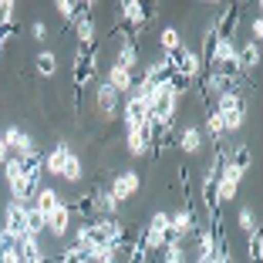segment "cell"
<instances>
[{
    "instance_id": "6da1fadb",
    "label": "cell",
    "mask_w": 263,
    "mask_h": 263,
    "mask_svg": "<svg viewBox=\"0 0 263 263\" xmlns=\"http://www.w3.org/2000/svg\"><path fill=\"white\" fill-rule=\"evenodd\" d=\"M125 145H128V155H132V159H145V155H152V148H155L152 122H148V125H139V128H125Z\"/></svg>"
},
{
    "instance_id": "7a4b0ae2",
    "label": "cell",
    "mask_w": 263,
    "mask_h": 263,
    "mask_svg": "<svg viewBox=\"0 0 263 263\" xmlns=\"http://www.w3.org/2000/svg\"><path fill=\"white\" fill-rule=\"evenodd\" d=\"M95 51L91 47H78L74 54V98H78V108H81V91H85V85L95 78Z\"/></svg>"
},
{
    "instance_id": "3957f363",
    "label": "cell",
    "mask_w": 263,
    "mask_h": 263,
    "mask_svg": "<svg viewBox=\"0 0 263 263\" xmlns=\"http://www.w3.org/2000/svg\"><path fill=\"white\" fill-rule=\"evenodd\" d=\"M122 118H125V128H139V125H148L152 115H148V98L142 95H125L122 98Z\"/></svg>"
},
{
    "instance_id": "277c9868",
    "label": "cell",
    "mask_w": 263,
    "mask_h": 263,
    "mask_svg": "<svg viewBox=\"0 0 263 263\" xmlns=\"http://www.w3.org/2000/svg\"><path fill=\"white\" fill-rule=\"evenodd\" d=\"M172 68H176V78H182V81H189V85H193L196 78L202 74L199 51H193V47H179L176 54H172Z\"/></svg>"
},
{
    "instance_id": "5b68a950",
    "label": "cell",
    "mask_w": 263,
    "mask_h": 263,
    "mask_svg": "<svg viewBox=\"0 0 263 263\" xmlns=\"http://www.w3.org/2000/svg\"><path fill=\"white\" fill-rule=\"evenodd\" d=\"M4 142H7L10 155H17V159L41 152V148H37V142H34V135H31V132H24L21 125H7V128H4Z\"/></svg>"
},
{
    "instance_id": "8992f818",
    "label": "cell",
    "mask_w": 263,
    "mask_h": 263,
    "mask_svg": "<svg viewBox=\"0 0 263 263\" xmlns=\"http://www.w3.org/2000/svg\"><path fill=\"white\" fill-rule=\"evenodd\" d=\"M142 189V179H139V172L135 169H122L115 179H111V186H108V193H111V199L122 206V202H128L132 196Z\"/></svg>"
},
{
    "instance_id": "52a82bcc",
    "label": "cell",
    "mask_w": 263,
    "mask_h": 263,
    "mask_svg": "<svg viewBox=\"0 0 263 263\" xmlns=\"http://www.w3.org/2000/svg\"><path fill=\"white\" fill-rule=\"evenodd\" d=\"M118 105H122V95H118L108 81H101L98 91H95V108H98V115L105 118V122H111V118H118Z\"/></svg>"
},
{
    "instance_id": "ba28073f",
    "label": "cell",
    "mask_w": 263,
    "mask_h": 263,
    "mask_svg": "<svg viewBox=\"0 0 263 263\" xmlns=\"http://www.w3.org/2000/svg\"><path fill=\"white\" fill-rule=\"evenodd\" d=\"M4 233H10L14 240L27 236V206L7 202V209H4Z\"/></svg>"
},
{
    "instance_id": "9c48e42d",
    "label": "cell",
    "mask_w": 263,
    "mask_h": 263,
    "mask_svg": "<svg viewBox=\"0 0 263 263\" xmlns=\"http://www.w3.org/2000/svg\"><path fill=\"white\" fill-rule=\"evenodd\" d=\"M118 17L132 24V34H128V37H135V34H139L142 27L148 24V14H145V7H142L139 0H125L122 7H118Z\"/></svg>"
},
{
    "instance_id": "30bf717a",
    "label": "cell",
    "mask_w": 263,
    "mask_h": 263,
    "mask_svg": "<svg viewBox=\"0 0 263 263\" xmlns=\"http://www.w3.org/2000/svg\"><path fill=\"white\" fill-rule=\"evenodd\" d=\"M47 233H51L54 240H64V236L71 233V206L68 202H61V206L47 216Z\"/></svg>"
},
{
    "instance_id": "8fae6325",
    "label": "cell",
    "mask_w": 263,
    "mask_h": 263,
    "mask_svg": "<svg viewBox=\"0 0 263 263\" xmlns=\"http://www.w3.org/2000/svg\"><path fill=\"white\" fill-rule=\"evenodd\" d=\"M236 68H240L243 74H253V71L260 68V44H253V41L236 44Z\"/></svg>"
},
{
    "instance_id": "7c38bea8",
    "label": "cell",
    "mask_w": 263,
    "mask_h": 263,
    "mask_svg": "<svg viewBox=\"0 0 263 263\" xmlns=\"http://www.w3.org/2000/svg\"><path fill=\"white\" fill-rule=\"evenodd\" d=\"M10 186V202H21V206H31V199L37 196V182H31V179H14V182H7Z\"/></svg>"
},
{
    "instance_id": "4fadbf2b",
    "label": "cell",
    "mask_w": 263,
    "mask_h": 263,
    "mask_svg": "<svg viewBox=\"0 0 263 263\" xmlns=\"http://www.w3.org/2000/svg\"><path fill=\"white\" fill-rule=\"evenodd\" d=\"M68 159H71V145L68 142H58L51 152H47V159H44V169L51 172V176H61L64 172V165H68Z\"/></svg>"
},
{
    "instance_id": "5bb4252c",
    "label": "cell",
    "mask_w": 263,
    "mask_h": 263,
    "mask_svg": "<svg viewBox=\"0 0 263 263\" xmlns=\"http://www.w3.org/2000/svg\"><path fill=\"white\" fill-rule=\"evenodd\" d=\"M34 199H37V202H34V209H37L44 219H47V216H51V213H54V209L64 202V199H61V193H58V189H51V186H41Z\"/></svg>"
},
{
    "instance_id": "9a60e30c",
    "label": "cell",
    "mask_w": 263,
    "mask_h": 263,
    "mask_svg": "<svg viewBox=\"0 0 263 263\" xmlns=\"http://www.w3.org/2000/svg\"><path fill=\"white\" fill-rule=\"evenodd\" d=\"M216 111L219 118H226V115H233V111H247V101H243V95L240 91H223L216 98Z\"/></svg>"
},
{
    "instance_id": "2e32d148",
    "label": "cell",
    "mask_w": 263,
    "mask_h": 263,
    "mask_svg": "<svg viewBox=\"0 0 263 263\" xmlns=\"http://www.w3.org/2000/svg\"><path fill=\"white\" fill-rule=\"evenodd\" d=\"M111 88H115L118 95H132V88H135V74L132 71H125V68H118V64H111V71H108V78H105Z\"/></svg>"
},
{
    "instance_id": "e0dca14e",
    "label": "cell",
    "mask_w": 263,
    "mask_h": 263,
    "mask_svg": "<svg viewBox=\"0 0 263 263\" xmlns=\"http://www.w3.org/2000/svg\"><path fill=\"white\" fill-rule=\"evenodd\" d=\"M115 64L135 74V68H139V44H135V37H128V41H122V44H118V58H115Z\"/></svg>"
},
{
    "instance_id": "ac0fdd59",
    "label": "cell",
    "mask_w": 263,
    "mask_h": 263,
    "mask_svg": "<svg viewBox=\"0 0 263 263\" xmlns=\"http://www.w3.org/2000/svg\"><path fill=\"white\" fill-rule=\"evenodd\" d=\"M74 27H78V44L81 47H91L95 41H98V24H95V17H78L74 21Z\"/></svg>"
},
{
    "instance_id": "d6986e66",
    "label": "cell",
    "mask_w": 263,
    "mask_h": 263,
    "mask_svg": "<svg viewBox=\"0 0 263 263\" xmlns=\"http://www.w3.org/2000/svg\"><path fill=\"white\" fill-rule=\"evenodd\" d=\"M159 253H162V263H189L186 240H165V247Z\"/></svg>"
},
{
    "instance_id": "ffe728a7",
    "label": "cell",
    "mask_w": 263,
    "mask_h": 263,
    "mask_svg": "<svg viewBox=\"0 0 263 263\" xmlns=\"http://www.w3.org/2000/svg\"><path fill=\"white\" fill-rule=\"evenodd\" d=\"M179 148H182L186 155H196L202 148V132L196 128V125H186V128H182V135H179Z\"/></svg>"
},
{
    "instance_id": "44dd1931",
    "label": "cell",
    "mask_w": 263,
    "mask_h": 263,
    "mask_svg": "<svg viewBox=\"0 0 263 263\" xmlns=\"http://www.w3.org/2000/svg\"><path fill=\"white\" fill-rule=\"evenodd\" d=\"M21 165H24V179H31V182H37V186H41V176H44V155H41V152L24 155Z\"/></svg>"
},
{
    "instance_id": "7402d4cb",
    "label": "cell",
    "mask_w": 263,
    "mask_h": 263,
    "mask_svg": "<svg viewBox=\"0 0 263 263\" xmlns=\"http://www.w3.org/2000/svg\"><path fill=\"white\" fill-rule=\"evenodd\" d=\"M34 71H37V78H54L58 74V54L54 51H41L34 58Z\"/></svg>"
},
{
    "instance_id": "603a6c76",
    "label": "cell",
    "mask_w": 263,
    "mask_h": 263,
    "mask_svg": "<svg viewBox=\"0 0 263 263\" xmlns=\"http://www.w3.org/2000/svg\"><path fill=\"white\" fill-rule=\"evenodd\" d=\"M91 209H95V213H101V216H115V213H118V202L111 199L108 189H98V193L91 196Z\"/></svg>"
},
{
    "instance_id": "cb8c5ba5",
    "label": "cell",
    "mask_w": 263,
    "mask_h": 263,
    "mask_svg": "<svg viewBox=\"0 0 263 263\" xmlns=\"http://www.w3.org/2000/svg\"><path fill=\"white\" fill-rule=\"evenodd\" d=\"M159 47H162V54H176L179 47H182V31H179V27H162Z\"/></svg>"
},
{
    "instance_id": "d4e9b609",
    "label": "cell",
    "mask_w": 263,
    "mask_h": 263,
    "mask_svg": "<svg viewBox=\"0 0 263 263\" xmlns=\"http://www.w3.org/2000/svg\"><path fill=\"white\" fill-rule=\"evenodd\" d=\"M226 162H230L233 169L247 172V169H250V162H253V148H250V142H240V145H236V152L226 155Z\"/></svg>"
},
{
    "instance_id": "484cf974",
    "label": "cell",
    "mask_w": 263,
    "mask_h": 263,
    "mask_svg": "<svg viewBox=\"0 0 263 263\" xmlns=\"http://www.w3.org/2000/svg\"><path fill=\"white\" fill-rule=\"evenodd\" d=\"M47 233V219L41 216L34 206H27V236H34V240H41Z\"/></svg>"
},
{
    "instance_id": "4316f807",
    "label": "cell",
    "mask_w": 263,
    "mask_h": 263,
    "mask_svg": "<svg viewBox=\"0 0 263 263\" xmlns=\"http://www.w3.org/2000/svg\"><path fill=\"white\" fill-rule=\"evenodd\" d=\"M61 179H64V182H81V179H85V165H81V159H78L74 152H71V159H68V165H64Z\"/></svg>"
},
{
    "instance_id": "83f0119b",
    "label": "cell",
    "mask_w": 263,
    "mask_h": 263,
    "mask_svg": "<svg viewBox=\"0 0 263 263\" xmlns=\"http://www.w3.org/2000/svg\"><path fill=\"white\" fill-rule=\"evenodd\" d=\"M247 256H250V263H263V233L260 230L247 236Z\"/></svg>"
},
{
    "instance_id": "f1b7e54d",
    "label": "cell",
    "mask_w": 263,
    "mask_h": 263,
    "mask_svg": "<svg viewBox=\"0 0 263 263\" xmlns=\"http://www.w3.org/2000/svg\"><path fill=\"white\" fill-rule=\"evenodd\" d=\"M81 7H85V4H74V0H58V4H54V10L61 14L64 24H74V21H78V10H81Z\"/></svg>"
},
{
    "instance_id": "f546056e",
    "label": "cell",
    "mask_w": 263,
    "mask_h": 263,
    "mask_svg": "<svg viewBox=\"0 0 263 263\" xmlns=\"http://www.w3.org/2000/svg\"><path fill=\"white\" fill-rule=\"evenodd\" d=\"M206 135L216 142V145H223V118H219L216 111H209V115H206Z\"/></svg>"
},
{
    "instance_id": "4dcf8cb0",
    "label": "cell",
    "mask_w": 263,
    "mask_h": 263,
    "mask_svg": "<svg viewBox=\"0 0 263 263\" xmlns=\"http://www.w3.org/2000/svg\"><path fill=\"white\" fill-rule=\"evenodd\" d=\"M14 21H17V4L14 0H0V31L14 27Z\"/></svg>"
},
{
    "instance_id": "1f68e13d",
    "label": "cell",
    "mask_w": 263,
    "mask_h": 263,
    "mask_svg": "<svg viewBox=\"0 0 263 263\" xmlns=\"http://www.w3.org/2000/svg\"><path fill=\"white\" fill-rule=\"evenodd\" d=\"M236 223H240V230L247 233V236H250V233H256V230H260V226H256L253 209H250V206H243V209H240V216H236Z\"/></svg>"
},
{
    "instance_id": "d6a6232c",
    "label": "cell",
    "mask_w": 263,
    "mask_h": 263,
    "mask_svg": "<svg viewBox=\"0 0 263 263\" xmlns=\"http://www.w3.org/2000/svg\"><path fill=\"white\" fill-rule=\"evenodd\" d=\"M243 125H247V111H233V115L223 118V135L226 132H240Z\"/></svg>"
},
{
    "instance_id": "836d02e7",
    "label": "cell",
    "mask_w": 263,
    "mask_h": 263,
    "mask_svg": "<svg viewBox=\"0 0 263 263\" xmlns=\"http://www.w3.org/2000/svg\"><path fill=\"white\" fill-rule=\"evenodd\" d=\"M21 176H24L21 159H17V155H10L7 162H4V179H7V182H14V179H21Z\"/></svg>"
},
{
    "instance_id": "e575fe53",
    "label": "cell",
    "mask_w": 263,
    "mask_h": 263,
    "mask_svg": "<svg viewBox=\"0 0 263 263\" xmlns=\"http://www.w3.org/2000/svg\"><path fill=\"white\" fill-rule=\"evenodd\" d=\"M58 263H88V256H85V250H81V247H68Z\"/></svg>"
},
{
    "instance_id": "d590c367",
    "label": "cell",
    "mask_w": 263,
    "mask_h": 263,
    "mask_svg": "<svg viewBox=\"0 0 263 263\" xmlns=\"http://www.w3.org/2000/svg\"><path fill=\"white\" fill-rule=\"evenodd\" d=\"M250 34H253L250 41H253V44H260V37H263V17L260 14L253 17V24H250Z\"/></svg>"
},
{
    "instance_id": "8d00e7d4",
    "label": "cell",
    "mask_w": 263,
    "mask_h": 263,
    "mask_svg": "<svg viewBox=\"0 0 263 263\" xmlns=\"http://www.w3.org/2000/svg\"><path fill=\"white\" fill-rule=\"evenodd\" d=\"M31 37L34 41H47V24L44 21H34L31 24Z\"/></svg>"
},
{
    "instance_id": "74e56055",
    "label": "cell",
    "mask_w": 263,
    "mask_h": 263,
    "mask_svg": "<svg viewBox=\"0 0 263 263\" xmlns=\"http://www.w3.org/2000/svg\"><path fill=\"white\" fill-rule=\"evenodd\" d=\"M0 263H24V256H21V250H17V243L7 250V253L0 256Z\"/></svg>"
},
{
    "instance_id": "f35d334b",
    "label": "cell",
    "mask_w": 263,
    "mask_h": 263,
    "mask_svg": "<svg viewBox=\"0 0 263 263\" xmlns=\"http://www.w3.org/2000/svg\"><path fill=\"white\" fill-rule=\"evenodd\" d=\"M14 243H17V240H14V236H10V233H4V230H0V256L7 253V250L14 247Z\"/></svg>"
},
{
    "instance_id": "ab89813d",
    "label": "cell",
    "mask_w": 263,
    "mask_h": 263,
    "mask_svg": "<svg viewBox=\"0 0 263 263\" xmlns=\"http://www.w3.org/2000/svg\"><path fill=\"white\" fill-rule=\"evenodd\" d=\"M10 159V148H7V142H4V128H0V165Z\"/></svg>"
},
{
    "instance_id": "60d3db41",
    "label": "cell",
    "mask_w": 263,
    "mask_h": 263,
    "mask_svg": "<svg viewBox=\"0 0 263 263\" xmlns=\"http://www.w3.org/2000/svg\"><path fill=\"white\" fill-rule=\"evenodd\" d=\"M24 263H47V256L41 253V256H31V260H24Z\"/></svg>"
},
{
    "instance_id": "b9f144b4",
    "label": "cell",
    "mask_w": 263,
    "mask_h": 263,
    "mask_svg": "<svg viewBox=\"0 0 263 263\" xmlns=\"http://www.w3.org/2000/svg\"><path fill=\"white\" fill-rule=\"evenodd\" d=\"M101 263H118V253H108V256H105Z\"/></svg>"
}]
</instances>
